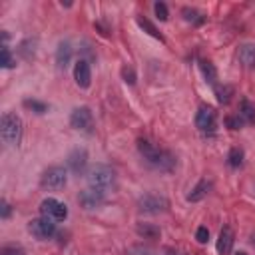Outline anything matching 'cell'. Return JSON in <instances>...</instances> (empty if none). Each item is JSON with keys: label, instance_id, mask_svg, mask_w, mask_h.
Returning <instances> with one entry per match:
<instances>
[{"label": "cell", "instance_id": "obj_1", "mask_svg": "<svg viewBox=\"0 0 255 255\" xmlns=\"http://www.w3.org/2000/svg\"><path fill=\"white\" fill-rule=\"evenodd\" d=\"M137 149H139V153L143 155V159H147L153 167H157V169H161V171H171V169L175 167V157H173L169 151L159 149L157 145H153V143L147 141V139H139V141H137Z\"/></svg>", "mask_w": 255, "mask_h": 255}, {"label": "cell", "instance_id": "obj_2", "mask_svg": "<svg viewBox=\"0 0 255 255\" xmlns=\"http://www.w3.org/2000/svg\"><path fill=\"white\" fill-rule=\"evenodd\" d=\"M0 135H2L4 143L16 145L20 141V135H22V120L16 114L6 112L2 116V122H0Z\"/></svg>", "mask_w": 255, "mask_h": 255}, {"label": "cell", "instance_id": "obj_3", "mask_svg": "<svg viewBox=\"0 0 255 255\" xmlns=\"http://www.w3.org/2000/svg\"><path fill=\"white\" fill-rule=\"evenodd\" d=\"M116 181V171L110 165H94L88 171V185L94 189H100L106 193V189H110Z\"/></svg>", "mask_w": 255, "mask_h": 255}, {"label": "cell", "instance_id": "obj_4", "mask_svg": "<svg viewBox=\"0 0 255 255\" xmlns=\"http://www.w3.org/2000/svg\"><path fill=\"white\" fill-rule=\"evenodd\" d=\"M68 183V173L62 165H52L48 167L42 177H40V185L44 189H62Z\"/></svg>", "mask_w": 255, "mask_h": 255}, {"label": "cell", "instance_id": "obj_5", "mask_svg": "<svg viewBox=\"0 0 255 255\" xmlns=\"http://www.w3.org/2000/svg\"><path fill=\"white\" fill-rule=\"evenodd\" d=\"M137 207H139V211H143V213H151V215H155V213H163V211H167L169 201H167L163 195L147 193V195L139 197Z\"/></svg>", "mask_w": 255, "mask_h": 255}, {"label": "cell", "instance_id": "obj_6", "mask_svg": "<svg viewBox=\"0 0 255 255\" xmlns=\"http://www.w3.org/2000/svg\"><path fill=\"white\" fill-rule=\"evenodd\" d=\"M195 126L201 133H213L217 126V114L211 106H201L195 116Z\"/></svg>", "mask_w": 255, "mask_h": 255}, {"label": "cell", "instance_id": "obj_7", "mask_svg": "<svg viewBox=\"0 0 255 255\" xmlns=\"http://www.w3.org/2000/svg\"><path fill=\"white\" fill-rule=\"evenodd\" d=\"M40 211H42L44 217H48L52 221H64L68 217V207L62 201L54 199V197H46L40 203Z\"/></svg>", "mask_w": 255, "mask_h": 255}, {"label": "cell", "instance_id": "obj_8", "mask_svg": "<svg viewBox=\"0 0 255 255\" xmlns=\"http://www.w3.org/2000/svg\"><path fill=\"white\" fill-rule=\"evenodd\" d=\"M70 126H72L74 129H80V131L90 133V131H92V126H94V116H92L90 108H88V106L76 108V110L72 112V116H70Z\"/></svg>", "mask_w": 255, "mask_h": 255}, {"label": "cell", "instance_id": "obj_9", "mask_svg": "<svg viewBox=\"0 0 255 255\" xmlns=\"http://www.w3.org/2000/svg\"><path fill=\"white\" fill-rule=\"evenodd\" d=\"M28 229H30V233L36 237V239H50L54 233H56V223L52 221V219H48V217H36V219H32L30 221V225H28Z\"/></svg>", "mask_w": 255, "mask_h": 255}, {"label": "cell", "instance_id": "obj_10", "mask_svg": "<svg viewBox=\"0 0 255 255\" xmlns=\"http://www.w3.org/2000/svg\"><path fill=\"white\" fill-rule=\"evenodd\" d=\"M74 80L80 88H90L92 84V70L86 60H78L74 64Z\"/></svg>", "mask_w": 255, "mask_h": 255}, {"label": "cell", "instance_id": "obj_11", "mask_svg": "<svg viewBox=\"0 0 255 255\" xmlns=\"http://www.w3.org/2000/svg\"><path fill=\"white\" fill-rule=\"evenodd\" d=\"M78 201L82 203V207L94 209V207H98V205L104 201V191L94 189V187H88V189H84V191L78 195Z\"/></svg>", "mask_w": 255, "mask_h": 255}, {"label": "cell", "instance_id": "obj_12", "mask_svg": "<svg viewBox=\"0 0 255 255\" xmlns=\"http://www.w3.org/2000/svg\"><path fill=\"white\" fill-rule=\"evenodd\" d=\"M86 163H88V151L84 147H76V149L70 151V155H68V167L74 173H82L84 167H86Z\"/></svg>", "mask_w": 255, "mask_h": 255}, {"label": "cell", "instance_id": "obj_13", "mask_svg": "<svg viewBox=\"0 0 255 255\" xmlns=\"http://www.w3.org/2000/svg\"><path fill=\"white\" fill-rule=\"evenodd\" d=\"M231 247H233V229L229 225H225L219 231V237H217V253L219 255H229Z\"/></svg>", "mask_w": 255, "mask_h": 255}, {"label": "cell", "instance_id": "obj_14", "mask_svg": "<svg viewBox=\"0 0 255 255\" xmlns=\"http://www.w3.org/2000/svg\"><path fill=\"white\" fill-rule=\"evenodd\" d=\"M209 189H211V181H209V179H199V181L195 183V187L187 193V201H191V203L201 201L203 197H207Z\"/></svg>", "mask_w": 255, "mask_h": 255}, {"label": "cell", "instance_id": "obj_15", "mask_svg": "<svg viewBox=\"0 0 255 255\" xmlns=\"http://www.w3.org/2000/svg\"><path fill=\"white\" fill-rule=\"evenodd\" d=\"M70 58H72V46L70 42H60L58 44V50H56V64L60 70H66V66L70 64Z\"/></svg>", "mask_w": 255, "mask_h": 255}, {"label": "cell", "instance_id": "obj_16", "mask_svg": "<svg viewBox=\"0 0 255 255\" xmlns=\"http://www.w3.org/2000/svg\"><path fill=\"white\" fill-rule=\"evenodd\" d=\"M239 62L247 68H255V44H243L237 52Z\"/></svg>", "mask_w": 255, "mask_h": 255}, {"label": "cell", "instance_id": "obj_17", "mask_svg": "<svg viewBox=\"0 0 255 255\" xmlns=\"http://www.w3.org/2000/svg\"><path fill=\"white\" fill-rule=\"evenodd\" d=\"M181 16H183V20H187L191 24H203L205 22V14L201 10H197V8H193V6L181 8Z\"/></svg>", "mask_w": 255, "mask_h": 255}, {"label": "cell", "instance_id": "obj_18", "mask_svg": "<svg viewBox=\"0 0 255 255\" xmlns=\"http://www.w3.org/2000/svg\"><path fill=\"white\" fill-rule=\"evenodd\" d=\"M239 118L245 124H255V104H251L249 100H243L239 104Z\"/></svg>", "mask_w": 255, "mask_h": 255}, {"label": "cell", "instance_id": "obj_19", "mask_svg": "<svg viewBox=\"0 0 255 255\" xmlns=\"http://www.w3.org/2000/svg\"><path fill=\"white\" fill-rule=\"evenodd\" d=\"M199 68H201V74H203L205 82L211 84V86H215L217 84V70H215V66L211 62H207V60H201L199 62Z\"/></svg>", "mask_w": 255, "mask_h": 255}, {"label": "cell", "instance_id": "obj_20", "mask_svg": "<svg viewBox=\"0 0 255 255\" xmlns=\"http://www.w3.org/2000/svg\"><path fill=\"white\" fill-rule=\"evenodd\" d=\"M137 26L143 30V32H147L149 36H153L155 40H159V42H163V36L157 32V28L147 20V18H143V16H137Z\"/></svg>", "mask_w": 255, "mask_h": 255}, {"label": "cell", "instance_id": "obj_21", "mask_svg": "<svg viewBox=\"0 0 255 255\" xmlns=\"http://www.w3.org/2000/svg\"><path fill=\"white\" fill-rule=\"evenodd\" d=\"M137 233L143 235L145 239H157L159 237V229L155 225H151V223H139L137 225Z\"/></svg>", "mask_w": 255, "mask_h": 255}, {"label": "cell", "instance_id": "obj_22", "mask_svg": "<svg viewBox=\"0 0 255 255\" xmlns=\"http://www.w3.org/2000/svg\"><path fill=\"white\" fill-rule=\"evenodd\" d=\"M227 161H229L231 167H241V163H243V149L241 147H231L229 155H227Z\"/></svg>", "mask_w": 255, "mask_h": 255}, {"label": "cell", "instance_id": "obj_23", "mask_svg": "<svg viewBox=\"0 0 255 255\" xmlns=\"http://www.w3.org/2000/svg\"><path fill=\"white\" fill-rule=\"evenodd\" d=\"M24 108L32 110L34 114H46L48 112V106L44 102H38V100H24Z\"/></svg>", "mask_w": 255, "mask_h": 255}, {"label": "cell", "instance_id": "obj_24", "mask_svg": "<svg viewBox=\"0 0 255 255\" xmlns=\"http://www.w3.org/2000/svg\"><path fill=\"white\" fill-rule=\"evenodd\" d=\"M14 64H16V60L12 58L8 46H2V50H0V66H2V68H12Z\"/></svg>", "mask_w": 255, "mask_h": 255}, {"label": "cell", "instance_id": "obj_25", "mask_svg": "<svg viewBox=\"0 0 255 255\" xmlns=\"http://www.w3.org/2000/svg\"><path fill=\"white\" fill-rule=\"evenodd\" d=\"M215 94H217V100H219V104H229V100H231V96H233V90L229 88V86H217L215 88Z\"/></svg>", "mask_w": 255, "mask_h": 255}, {"label": "cell", "instance_id": "obj_26", "mask_svg": "<svg viewBox=\"0 0 255 255\" xmlns=\"http://www.w3.org/2000/svg\"><path fill=\"white\" fill-rule=\"evenodd\" d=\"M122 78H124L126 84L133 86V84H135V72H133V68H131V66H124V68H122Z\"/></svg>", "mask_w": 255, "mask_h": 255}, {"label": "cell", "instance_id": "obj_27", "mask_svg": "<svg viewBox=\"0 0 255 255\" xmlns=\"http://www.w3.org/2000/svg\"><path fill=\"white\" fill-rule=\"evenodd\" d=\"M153 10H155V16L159 20H167V6L163 2H155L153 4Z\"/></svg>", "mask_w": 255, "mask_h": 255}, {"label": "cell", "instance_id": "obj_28", "mask_svg": "<svg viewBox=\"0 0 255 255\" xmlns=\"http://www.w3.org/2000/svg\"><path fill=\"white\" fill-rule=\"evenodd\" d=\"M225 124H227V128H231V129H239L245 122H243V120L239 118V114H237V116H229V118L225 120Z\"/></svg>", "mask_w": 255, "mask_h": 255}, {"label": "cell", "instance_id": "obj_29", "mask_svg": "<svg viewBox=\"0 0 255 255\" xmlns=\"http://www.w3.org/2000/svg\"><path fill=\"white\" fill-rule=\"evenodd\" d=\"M195 239L199 241V243H207V239H209V229L207 227H197V231H195Z\"/></svg>", "mask_w": 255, "mask_h": 255}, {"label": "cell", "instance_id": "obj_30", "mask_svg": "<svg viewBox=\"0 0 255 255\" xmlns=\"http://www.w3.org/2000/svg\"><path fill=\"white\" fill-rule=\"evenodd\" d=\"M2 255H24V251L16 245H6V247H2Z\"/></svg>", "mask_w": 255, "mask_h": 255}, {"label": "cell", "instance_id": "obj_31", "mask_svg": "<svg viewBox=\"0 0 255 255\" xmlns=\"http://www.w3.org/2000/svg\"><path fill=\"white\" fill-rule=\"evenodd\" d=\"M0 207H2V213H0V215H2L4 219H6V217L10 215V205H8L6 201H2V203H0Z\"/></svg>", "mask_w": 255, "mask_h": 255}, {"label": "cell", "instance_id": "obj_32", "mask_svg": "<svg viewBox=\"0 0 255 255\" xmlns=\"http://www.w3.org/2000/svg\"><path fill=\"white\" fill-rule=\"evenodd\" d=\"M237 255H247V253H243V251H239V253H237Z\"/></svg>", "mask_w": 255, "mask_h": 255}]
</instances>
